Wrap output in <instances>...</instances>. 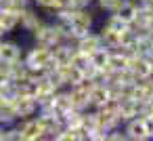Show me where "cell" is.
Segmentation results:
<instances>
[{"label":"cell","mask_w":153,"mask_h":141,"mask_svg":"<svg viewBox=\"0 0 153 141\" xmlns=\"http://www.w3.org/2000/svg\"><path fill=\"white\" fill-rule=\"evenodd\" d=\"M23 63L27 68L38 70V72H46V70L57 65L53 61V51L48 46H40V44H34L27 51H23Z\"/></svg>","instance_id":"cell-1"},{"label":"cell","mask_w":153,"mask_h":141,"mask_svg":"<svg viewBox=\"0 0 153 141\" xmlns=\"http://www.w3.org/2000/svg\"><path fill=\"white\" fill-rule=\"evenodd\" d=\"M32 38H34V44H40V46H48V49H53L55 44H59L61 40H65L63 38V34H61V30L57 28V23L51 19V21H42L40 26H38V30L32 34Z\"/></svg>","instance_id":"cell-2"},{"label":"cell","mask_w":153,"mask_h":141,"mask_svg":"<svg viewBox=\"0 0 153 141\" xmlns=\"http://www.w3.org/2000/svg\"><path fill=\"white\" fill-rule=\"evenodd\" d=\"M15 126L19 130V141H42L44 139V126H42L38 114L17 120Z\"/></svg>","instance_id":"cell-3"},{"label":"cell","mask_w":153,"mask_h":141,"mask_svg":"<svg viewBox=\"0 0 153 141\" xmlns=\"http://www.w3.org/2000/svg\"><path fill=\"white\" fill-rule=\"evenodd\" d=\"M122 128L126 133V139H130V141H149L151 139L145 116H136V118H130V120L122 122Z\"/></svg>","instance_id":"cell-4"},{"label":"cell","mask_w":153,"mask_h":141,"mask_svg":"<svg viewBox=\"0 0 153 141\" xmlns=\"http://www.w3.org/2000/svg\"><path fill=\"white\" fill-rule=\"evenodd\" d=\"M13 105H15L17 120H21V118H30V116H36V114H38V101H36V97L15 95V97H13Z\"/></svg>","instance_id":"cell-5"},{"label":"cell","mask_w":153,"mask_h":141,"mask_svg":"<svg viewBox=\"0 0 153 141\" xmlns=\"http://www.w3.org/2000/svg\"><path fill=\"white\" fill-rule=\"evenodd\" d=\"M42 21H44V17L38 13V9H36L34 4H30V7H25V9H21V26H19V28H21L23 32L34 34Z\"/></svg>","instance_id":"cell-6"},{"label":"cell","mask_w":153,"mask_h":141,"mask_svg":"<svg viewBox=\"0 0 153 141\" xmlns=\"http://www.w3.org/2000/svg\"><path fill=\"white\" fill-rule=\"evenodd\" d=\"M0 26L4 28L7 34L19 30V26H21V11L19 9H11V7H0Z\"/></svg>","instance_id":"cell-7"},{"label":"cell","mask_w":153,"mask_h":141,"mask_svg":"<svg viewBox=\"0 0 153 141\" xmlns=\"http://www.w3.org/2000/svg\"><path fill=\"white\" fill-rule=\"evenodd\" d=\"M74 44H76L78 51L90 55V53H94L99 46H103V40H101V36H99V30H90V32H86L84 36H80L78 40H74Z\"/></svg>","instance_id":"cell-8"},{"label":"cell","mask_w":153,"mask_h":141,"mask_svg":"<svg viewBox=\"0 0 153 141\" xmlns=\"http://www.w3.org/2000/svg\"><path fill=\"white\" fill-rule=\"evenodd\" d=\"M128 70L134 74L136 80H147L149 76H153V70H151L149 57H145V55H134V57H130Z\"/></svg>","instance_id":"cell-9"},{"label":"cell","mask_w":153,"mask_h":141,"mask_svg":"<svg viewBox=\"0 0 153 141\" xmlns=\"http://www.w3.org/2000/svg\"><path fill=\"white\" fill-rule=\"evenodd\" d=\"M51 51H53V61L57 65H65L71 61V55L76 53V44H74V40H61Z\"/></svg>","instance_id":"cell-10"},{"label":"cell","mask_w":153,"mask_h":141,"mask_svg":"<svg viewBox=\"0 0 153 141\" xmlns=\"http://www.w3.org/2000/svg\"><path fill=\"white\" fill-rule=\"evenodd\" d=\"M117 114H120V120H122V122L140 116V101H136V99H132V97H122V99H120V110H117Z\"/></svg>","instance_id":"cell-11"},{"label":"cell","mask_w":153,"mask_h":141,"mask_svg":"<svg viewBox=\"0 0 153 141\" xmlns=\"http://www.w3.org/2000/svg\"><path fill=\"white\" fill-rule=\"evenodd\" d=\"M0 59L7 61V63H15L19 59H23V49L19 42L15 40H2V51H0Z\"/></svg>","instance_id":"cell-12"},{"label":"cell","mask_w":153,"mask_h":141,"mask_svg":"<svg viewBox=\"0 0 153 141\" xmlns=\"http://www.w3.org/2000/svg\"><path fill=\"white\" fill-rule=\"evenodd\" d=\"M51 105H53V110H55V114H57V116H63L65 112L74 110V103H71L69 91H67V88H59V91L55 93V97H53Z\"/></svg>","instance_id":"cell-13"},{"label":"cell","mask_w":153,"mask_h":141,"mask_svg":"<svg viewBox=\"0 0 153 141\" xmlns=\"http://www.w3.org/2000/svg\"><path fill=\"white\" fill-rule=\"evenodd\" d=\"M99 36H101V40H103V46H107V49H111V51L120 49V44H122V32H115V30L107 28L105 23L99 28Z\"/></svg>","instance_id":"cell-14"},{"label":"cell","mask_w":153,"mask_h":141,"mask_svg":"<svg viewBox=\"0 0 153 141\" xmlns=\"http://www.w3.org/2000/svg\"><path fill=\"white\" fill-rule=\"evenodd\" d=\"M57 68H59V74H61V78H63V84H65V86L78 84V82L84 78V72H82V70H78V68H76V65H71V63L57 65Z\"/></svg>","instance_id":"cell-15"},{"label":"cell","mask_w":153,"mask_h":141,"mask_svg":"<svg viewBox=\"0 0 153 141\" xmlns=\"http://www.w3.org/2000/svg\"><path fill=\"white\" fill-rule=\"evenodd\" d=\"M17 122V114H15V105H13V99H2L0 101V124H15Z\"/></svg>","instance_id":"cell-16"},{"label":"cell","mask_w":153,"mask_h":141,"mask_svg":"<svg viewBox=\"0 0 153 141\" xmlns=\"http://www.w3.org/2000/svg\"><path fill=\"white\" fill-rule=\"evenodd\" d=\"M109 97H111V93H109V82H107V84H97V82H94V86H92V91H90V107L103 105Z\"/></svg>","instance_id":"cell-17"},{"label":"cell","mask_w":153,"mask_h":141,"mask_svg":"<svg viewBox=\"0 0 153 141\" xmlns=\"http://www.w3.org/2000/svg\"><path fill=\"white\" fill-rule=\"evenodd\" d=\"M109 57H111V49H107V46H99L94 53H90V63H92L97 70H103V68H107Z\"/></svg>","instance_id":"cell-18"},{"label":"cell","mask_w":153,"mask_h":141,"mask_svg":"<svg viewBox=\"0 0 153 141\" xmlns=\"http://www.w3.org/2000/svg\"><path fill=\"white\" fill-rule=\"evenodd\" d=\"M124 2V0H94V4H97V9L99 11H103V13H113L120 4Z\"/></svg>","instance_id":"cell-19"},{"label":"cell","mask_w":153,"mask_h":141,"mask_svg":"<svg viewBox=\"0 0 153 141\" xmlns=\"http://www.w3.org/2000/svg\"><path fill=\"white\" fill-rule=\"evenodd\" d=\"M107 141H126V133H124L122 124L113 126L111 130H107Z\"/></svg>","instance_id":"cell-20"},{"label":"cell","mask_w":153,"mask_h":141,"mask_svg":"<svg viewBox=\"0 0 153 141\" xmlns=\"http://www.w3.org/2000/svg\"><path fill=\"white\" fill-rule=\"evenodd\" d=\"M30 4H32V0H4L2 2V7H11V9H19V11Z\"/></svg>","instance_id":"cell-21"},{"label":"cell","mask_w":153,"mask_h":141,"mask_svg":"<svg viewBox=\"0 0 153 141\" xmlns=\"http://www.w3.org/2000/svg\"><path fill=\"white\" fill-rule=\"evenodd\" d=\"M65 2L71 9H88V7L94 4V0H65Z\"/></svg>","instance_id":"cell-22"},{"label":"cell","mask_w":153,"mask_h":141,"mask_svg":"<svg viewBox=\"0 0 153 141\" xmlns=\"http://www.w3.org/2000/svg\"><path fill=\"white\" fill-rule=\"evenodd\" d=\"M149 34H153V13L149 15V19H147V28H145Z\"/></svg>","instance_id":"cell-23"},{"label":"cell","mask_w":153,"mask_h":141,"mask_svg":"<svg viewBox=\"0 0 153 141\" xmlns=\"http://www.w3.org/2000/svg\"><path fill=\"white\" fill-rule=\"evenodd\" d=\"M4 36H7V32H4V28H2V26H0V38H4Z\"/></svg>","instance_id":"cell-24"},{"label":"cell","mask_w":153,"mask_h":141,"mask_svg":"<svg viewBox=\"0 0 153 141\" xmlns=\"http://www.w3.org/2000/svg\"><path fill=\"white\" fill-rule=\"evenodd\" d=\"M149 63H151V70H153V55H149Z\"/></svg>","instance_id":"cell-25"},{"label":"cell","mask_w":153,"mask_h":141,"mask_svg":"<svg viewBox=\"0 0 153 141\" xmlns=\"http://www.w3.org/2000/svg\"><path fill=\"white\" fill-rule=\"evenodd\" d=\"M2 40H4V38H0V51H2Z\"/></svg>","instance_id":"cell-26"},{"label":"cell","mask_w":153,"mask_h":141,"mask_svg":"<svg viewBox=\"0 0 153 141\" xmlns=\"http://www.w3.org/2000/svg\"><path fill=\"white\" fill-rule=\"evenodd\" d=\"M2 99H4V97H2V95H0V101H2Z\"/></svg>","instance_id":"cell-27"},{"label":"cell","mask_w":153,"mask_h":141,"mask_svg":"<svg viewBox=\"0 0 153 141\" xmlns=\"http://www.w3.org/2000/svg\"><path fill=\"white\" fill-rule=\"evenodd\" d=\"M0 7H2V0H0Z\"/></svg>","instance_id":"cell-28"},{"label":"cell","mask_w":153,"mask_h":141,"mask_svg":"<svg viewBox=\"0 0 153 141\" xmlns=\"http://www.w3.org/2000/svg\"><path fill=\"white\" fill-rule=\"evenodd\" d=\"M151 101H153V97H151Z\"/></svg>","instance_id":"cell-29"}]
</instances>
